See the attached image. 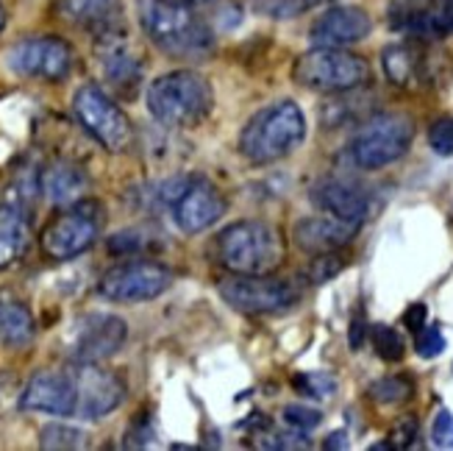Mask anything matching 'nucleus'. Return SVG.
<instances>
[{
    "label": "nucleus",
    "instance_id": "1",
    "mask_svg": "<svg viewBox=\"0 0 453 451\" xmlns=\"http://www.w3.org/2000/svg\"><path fill=\"white\" fill-rule=\"evenodd\" d=\"M140 23L150 43L173 58L203 62L214 53V34L192 6L170 0H140Z\"/></svg>",
    "mask_w": 453,
    "mask_h": 451
},
{
    "label": "nucleus",
    "instance_id": "2",
    "mask_svg": "<svg viewBox=\"0 0 453 451\" xmlns=\"http://www.w3.org/2000/svg\"><path fill=\"white\" fill-rule=\"evenodd\" d=\"M284 257V234L265 221H236L214 237V260L228 273H240V276L275 273Z\"/></svg>",
    "mask_w": 453,
    "mask_h": 451
},
{
    "label": "nucleus",
    "instance_id": "3",
    "mask_svg": "<svg viewBox=\"0 0 453 451\" xmlns=\"http://www.w3.org/2000/svg\"><path fill=\"white\" fill-rule=\"evenodd\" d=\"M306 117L295 101H275L256 112L240 134V153L250 165H273L301 148Z\"/></svg>",
    "mask_w": 453,
    "mask_h": 451
},
{
    "label": "nucleus",
    "instance_id": "4",
    "mask_svg": "<svg viewBox=\"0 0 453 451\" xmlns=\"http://www.w3.org/2000/svg\"><path fill=\"white\" fill-rule=\"evenodd\" d=\"M148 112L167 128H195L214 109L211 84L195 70H173L150 82Z\"/></svg>",
    "mask_w": 453,
    "mask_h": 451
},
{
    "label": "nucleus",
    "instance_id": "5",
    "mask_svg": "<svg viewBox=\"0 0 453 451\" xmlns=\"http://www.w3.org/2000/svg\"><path fill=\"white\" fill-rule=\"evenodd\" d=\"M292 78L311 92L342 95L357 92L370 82V65L350 51L318 45L314 51H306L303 56L295 58Z\"/></svg>",
    "mask_w": 453,
    "mask_h": 451
},
{
    "label": "nucleus",
    "instance_id": "6",
    "mask_svg": "<svg viewBox=\"0 0 453 451\" xmlns=\"http://www.w3.org/2000/svg\"><path fill=\"white\" fill-rule=\"evenodd\" d=\"M159 201L170 206L173 221L184 234H198L226 214V198L206 175H173L159 187Z\"/></svg>",
    "mask_w": 453,
    "mask_h": 451
},
{
    "label": "nucleus",
    "instance_id": "7",
    "mask_svg": "<svg viewBox=\"0 0 453 451\" xmlns=\"http://www.w3.org/2000/svg\"><path fill=\"white\" fill-rule=\"evenodd\" d=\"M415 140V123L403 112H384L362 123L350 143V159L362 170H379L398 162Z\"/></svg>",
    "mask_w": 453,
    "mask_h": 451
},
{
    "label": "nucleus",
    "instance_id": "8",
    "mask_svg": "<svg viewBox=\"0 0 453 451\" xmlns=\"http://www.w3.org/2000/svg\"><path fill=\"white\" fill-rule=\"evenodd\" d=\"M106 212L97 201H75L65 212H58L56 218L39 234V245L50 260H75L78 253L89 251L104 231Z\"/></svg>",
    "mask_w": 453,
    "mask_h": 451
},
{
    "label": "nucleus",
    "instance_id": "9",
    "mask_svg": "<svg viewBox=\"0 0 453 451\" xmlns=\"http://www.w3.org/2000/svg\"><path fill=\"white\" fill-rule=\"evenodd\" d=\"M73 112L81 128L92 136L97 145L109 153H123L134 143V128L128 114L117 106L111 97L95 84H84L73 97Z\"/></svg>",
    "mask_w": 453,
    "mask_h": 451
},
{
    "label": "nucleus",
    "instance_id": "10",
    "mask_svg": "<svg viewBox=\"0 0 453 451\" xmlns=\"http://www.w3.org/2000/svg\"><path fill=\"white\" fill-rule=\"evenodd\" d=\"M75 65L73 48L62 36H28L19 39L6 53V67L14 75L36 78V82H65Z\"/></svg>",
    "mask_w": 453,
    "mask_h": 451
},
{
    "label": "nucleus",
    "instance_id": "11",
    "mask_svg": "<svg viewBox=\"0 0 453 451\" xmlns=\"http://www.w3.org/2000/svg\"><path fill=\"white\" fill-rule=\"evenodd\" d=\"M95 58H97V67H101L104 82L114 92L131 97L140 89L142 73H145V56L134 45V39L128 36L123 26L95 36Z\"/></svg>",
    "mask_w": 453,
    "mask_h": 451
},
{
    "label": "nucleus",
    "instance_id": "12",
    "mask_svg": "<svg viewBox=\"0 0 453 451\" xmlns=\"http://www.w3.org/2000/svg\"><path fill=\"white\" fill-rule=\"evenodd\" d=\"M220 296L228 307L245 315H267V312H281L298 301V290L292 282L275 279L273 273L265 276H240L231 273L220 282Z\"/></svg>",
    "mask_w": 453,
    "mask_h": 451
},
{
    "label": "nucleus",
    "instance_id": "13",
    "mask_svg": "<svg viewBox=\"0 0 453 451\" xmlns=\"http://www.w3.org/2000/svg\"><path fill=\"white\" fill-rule=\"evenodd\" d=\"M170 284H173V273L165 265L134 260L109 268L101 276V282H97V292L109 301L140 304V301L159 299Z\"/></svg>",
    "mask_w": 453,
    "mask_h": 451
},
{
    "label": "nucleus",
    "instance_id": "14",
    "mask_svg": "<svg viewBox=\"0 0 453 451\" xmlns=\"http://www.w3.org/2000/svg\"><path fill=\"white\" fill-rule=\"evenodd\" d=\"M128 326L123 318L109 312H89L81 315L67 335V354L73 362H104L123 348Z\"/></svg>",
    "mask_w": 453,
    "mask_h": 451
},
{
    "label": "nucleus",
    "instance_id": "15",
    "mask_svg": "<svg viewBox=\"0 0 453 451\" xmlns=\"http://www.w3.org/2000/svg\"><path fill=\"white\" fill-rule=\"evenodd\" d=\"M75 382V416L97 421L114 413L126 399V382L101 362H75L70 370Z\"/></svg>",
    "mask_w": 453,
    "mask_h": 451
},
{
    "label": "nucleus",
    "instance_id": "16",
    "mask_svg": "<svg viewBox=\"0 0 453 451\" xmlns=\"http://www.w3.org/2000/svg\"><path fill=\"white\" fill-rule=\"evenodd\" d=\"M389 26L420 43L450 36L453 0H395L389 6Z\"/></svg>",
    "mask_w": 453,
    "mask_h": 451
},
{
    "label": "nucleus",
    "instance_id": "17",
    "mask_svg": "<svg viewBox=\"0 0 453 451\" xmlns=\"http://www.w3.org/2000/svg\"><path fill=\"white\" fill-rule=\"evenodd\" d=\"M19 407L28 413L75 416V382L70 370H39L23 387Z\"/></svg>",
    "mask_w": 453,
    "mask_h": 451
},
{
    "label": "nucleus",
    "instance_id": "18",
    "mask_svg": "<svg viewBox=\"0 0 453 451\" xmlns=\"http://www.w3.org/2000/svg\"><path fill=\"white\" fill-rule=\"evenodd\" d=\"M372 23L365 9L359 6H334L323 12L318 19L311 23V43L314 45H326V48H345L353 43H362L370 34Z\"/></svg>",
    "mask_w": 453,
    "mask_h": 451
},
{
    "label": "nucleus",
    "instance_id": "19",
    "mask_svg": "<svg viewBox=\"0 0 453 451\" xmlns=\"http://www.w3.org/2000/svg\"><path fill=\"white\" fill-rule=\"evenodd\" d=\"M311 201L318 209L331 214V218L353 223V226H359L367 218V212H370L367 195L359 187H353V184H348L342 179L320 182L318 187L311 190Z\"/></svg>",
    "mask_w": 453,
    "mask_h": 451
},
{
    "label": "nucleus",
    "instance_id": "20",
    "mask_svg": "<svg viewBox=\"0 0 453 451\" xmlns=\"http://www.w3.org/2000/svg\"><path fill=\"white\" fill-rule=\"evenodd\" d=\"M56 14L97 36L123 26V0H58Z\"/></svg>",
    "mask_w": 453,
    "mask_h": 451
},
{
    "label": "nucleus",
    "instance_id": "21",
    "mask_svg": "<svg viewBox=\"0 0 453 451\" xmlns=\"http://www.w3.org/2000/svg\"><path fill=\"white\" fill-rule=\"evenodd\" d=\"M359 226L353 223H345V221H337L326 214V218H306V221H298L295 223V245L301 251L311 253V257H318V253H331V251H340L345 248L353 234H357Z\"/></svg>",
    "mask_w": 453,
    "mask_h": 451
},
{
    "label": "nucleus",
    "instance_id": "22",
    "mask_svg": "<svg viewBox=\"0 0 453 451\" xmlns=\"http://www.w3.org/2000/svg\"><path fill=\"white\" fill-rule=\"evenodd\" d=\"M381 65L387 78L401 89H420L428 82V53L418 43H401L389 45L381 56Z\"/></svg>",
    "mask_w": 453,
    "mask_h": 451
},
{
    "label": "nucleus",
    "instance_id": "23",
    "mask_svg": "<svg viewBox=\"0 0 453 451\" xmlns=\"http://www.w3.org/2000/svg\"><path fill=\"white\" fill-rule=\"evenodd\" d=\"M87 175L70 159H56L42 170V192L50 204L70 206L84 198L87 192Z\"/></svg>",
    "mask_w": 453,
    "mask_h": 451
},
{
    "label": "nucleus",
    "instance_id": "24",
    "mask_svg": "<svg viewBox=\"0 0 453 451\" xmlns=\"http://www.w3.org/2000/svg\"><path fill=\"white\" fill-rule=\"evenodd\" d=\"M31 245V221L28 212L14 204H0V270H6Z\"/></svg>",
    "mask_w": 453,
    "mask_h": 451
},
{
    "label": "nucleus",
    "instance_id": "25",
    "mask_svg": "<svg viewBox=\"0 0 453 451\" xmlns=\"http://www.w3.org/2000/svg\"><path fill=\"white\" fill-rule=\"evenodd\" d=\"M34 315L12 292L0 290V343L6 348H26L34 340Z\"/></svg>",
    "mask_w": 453,
    "mask_h": 451
},
{
    "label": "nucleus",
    "instance_id": "26",
    "mask_svg": "<svg viewBox=\"0 0 453 451\" xmlns=\"http://www.w3.org/2000/svg\"><path fill=\"white\" fill-rule=\"evenodd\" d=\"M39 446L48 448V451L84 448L87 446V432H84V429L67 426V424H48L42 432H39Z\"/></svg>",
    "mask_w": 453,
    "mask_h": 451
},
{
    "label": "nucleus",
    "instance_id": "27",
    "mask_svg": "<svg viewBox=\"0 0 453 451\" xmlns=\"http://www.w3.org/2000/svg\"><path fill=\"white\" fill-rule=\"evenodd\" d=\"M292 387L298 390L306 399H331L337 393V379L331 374H323V370H306V374L292 377Z\"/></svg>",
    "mask_w": 453,
    "mask_h": 451
},
{
    "label": "nucleus",
    "instance_id": "28",
    "mask_svg": "<svg viewBox=\"0 0 453 451\" xmlns=\"http://www.w3.org/2000/svg\"><path fill=\"white\" fill-rule=\"evenodd\" d=\"M411 393H415V385L406 377H384L370 385V396L379 404H403Z\"/></svg>",
    "mask_w": 453,
    "mask_h": 451
},
{
    "label": "nucleus",
    "instance_id": "29",
    "mask_svg": "<svg viewBox=\"0 0 453 451\" xmlns=\"http://www.w3.org/2000/svg\"><path fill=\"white\" fill-rule=\"evenodd\" d=\"M370 340H372V348H376V354H379L381 360H387V362H398V360H403V351H406L403 338H401L392 326H384V323L372 326Z\"/></svg>",
    "mask_w": 453,
    "mask_h": 451
},
{
    "label": "nucleus",
    "instance_id": "30",
    "mask_svg": "<svg viewBox=\"0 0 453 451\" xmlns=\"http://www.w3.org/2000/svg\"><path fill=\"white\" fill-rule=\"evenodd\" d=\"M256 446L259 448H309L311 440L306 438V432L301 429H292V432H275V429H265V432L253 435Z\"/></svg>",
    "mask_w": 453,
    "mask_h": 451
},
{
    "label": "nucleus",
    "instance_id": "31",
    "mask_svg": "<svg viewBox=\"0 0 453 451\" xmlns=\"http://www.w3.org/2000/svg\"><path fill=\"white\" fill-rule=\"evenodd\" d=\"M345 268V260H342V253L340 251H331V253H318V257L311 260L309 270H306V276L311 284H323L328 279H334L337 273Z\"/></svg>",
    "mask_w": 453,
    "mask_h": 451
},
{
    "label": "nucleus",
    "instance_id": "32",
    "mask_svg": "<svg viewBox=\"0 0 453 451\" xmlns=\"http://www.w3.org/2000/svg\"><path fill=\"white\" fill-rule=\"evenodd\" d=\"M23 401V385L14 370H0V418H6Z\"/></svg>",
    "mask_w": 453,
    "mask_h": 451
},
{
    "label": "nucleus",
    "instance_id": "33",
    "mask_svg": "<svg viewBox=\"0 0 453 451\" xmlns=\"http://www.w3.org/2000/svg\"><path fill=\"white\" fill-rule=\"evenodd\" d=\"M415 348H418V354L426 357V360L442 354V351H445V338H442L440 326L426 323V326L418 331V335H415Z\"/></svg>",
    "mask_w": 453,
    "mask_h": 451
},
{
    "label": "nucleus",
    "instance_id": "34",
    "mask_svg": "<svg viewBox=\"0 0 453 451\" xmlns=\"http://www.w3.org/2000/svg\"><path fill=\"white\" fill-rule=\"evenodd\" d=\"M428 145L434 148V153H440V156L453 153V117H440V121L431 123Z\"/></svg>",
    "mask_w": 453,
    "mask_h": 451
},
{
    "label": "nucleus",
    "instance_id": "35",
    "mask_svg": "<svg viewBox=\"0 0 453 451\" xmlns=\"http://www.w3.org/2000/svg\"><path fill=\"white\" fill-rule=\"evenodd\" d=\"M284 421H287L292 429H301V432H309V429L320 426L323 416L318 413V409L303 407V404H287V407H284Z\"/></svg>",
    "mask_w": 453,
    "mask_h": 451
},
{
    "label": "nucleus",
    "instance_id": "36",
    "mask_svg": "<svg viewBox=\"0 0 453 451\" xmlns=\"http://www.w3.org/2000/svg\"><path fill=\"white\" fill-rule=\"evenodd\" d=\"M306 9L303 0H256V12H262L273 19H287Z\"/></svg>",
    "mask_w": 453,
    "mask_h": 451
},
{
    "label": "nucleus",
    "instance_id": "37",
    "mask_svg": "<svg viewBox=\"0 0 453 451\" xmlns=\"http://www.w3.org/2000/svg\"><path fill=\"white\" fill-rule=\"evenodd\" d=\"M150 438H153L150 416H148V413H140V416L134 418L131 429L126 432V446H128V448H142V446L150 443Z\"/></svg>",
    "mask_w": 453,
    "mask_h": 451
},
{
    "label": "nucleus",
    "instance_id": "38",
    "mask_svg": "<svg viewBox=\"0 0 453 451\" xmlns=\"http://www.w3.org/2000/svg\"><path fill=\"white\" fill-rule=\"evenodd\" d=\"M431 440L440 448H453V413L450 409H440L434 426H431Z\"/></svg>",
    "mask_w": 453,
    "mask_h": 451
},
{
    "label": "nucleus",
    "instance_id": "39",
    "mask_svg": "<svg viewBox=\"0 0 453 451\" xmlns=\"http://www.w3.org/2000/svg\"><path fill=\"white\" fill-rule=\"evenodd\" d=\"M418 438V418H401L389 432V446L392 448H409Z\"/></svg>",
    "mask_w": 453,
    "mask_h": 451
},
{
    "label": "nucleus",
    "instance_id": "40",
    "mask_svg": "<svg viewBox=\"0 0 453 451\" xmlns=\"http://www.w3.org/2000/svg\"><path fill=\"white\" fill-rule=\"evenodd\" d=\"M145 243H150V240H145V237H140L136 231H123V234H114V237L109 240V251L111 253H136L140 248H145Z\"/></svg>",
    "mask_w": 453,
    "mask_h": 451
},
{
    "label": "nucleus",
    "instance_id": "41",
    "mask_svg": "<svg viewBox=\"0 0 453 451\" xmlns=\"http://www.w3.org/2000/svg\"><path fill=\"white\" fill-rule=\"evenodd\" d=\"M426 315H428V309H426V304H411L409 309H406V315H403V323H406V329L411 331V335H418V331L426 326Z\"/></svg>",
    "mask_w": 453,
    "mask_h": 451
},
{
    "label": "nucleus",
    "instance_id": "42",
    "mask_svg": "<svg viewBox=\"0 0 453 451\" xmlns=\"http://www.w3.org/2000/svg\"><path fill=\"white\" fill-rule=\"evenodd\" d=\"M362 343H365V321L359 315V318H353V326H350V346H353V351H359Z\"/></svg>",
    "mask_w": 453,
    "mask_h": 451
},
{
    "label": "nucleus",
    "instance_id": "43",
    "mask_svg": "<svg viewBox=\"0 0 453 451\" xmlns=\"http://www.w3.org/2000/svg\"><path fill=\"white\" fill-rule=\"evenodd\" d=\"M326 448H348V435H345V432H334V435L326 440Z\"/></svg>",
    "mask_w": 453,
    "mask_h": 451
},
{
    "label": "nucleus",
    "instance_id": "44",
    "mask_svg": "<svg viewBox=\"0 0 453 451\" xmlns=\"http://www.w3.org/2000/svg\"><path fill=\"white\" fill-rule=\"evenodd\" d=\"M170 4H184V6H201V4H211V0H170Z\"/></svg>",
    "mask_w": 453,
    "mask_h": 451
},
{
    "label": "nucleus",
    "instance_id": "45",
    "mask_svg": "<svg viewBox=\"0 0 453 451\" xmlns=\"http://www.w3.org/2000/svg\"><path fill=\"white\" fill-rule=\"evenodd\" d=\"M6 26V12H4V4H0V31H4Z\"/></svg>",
    "mask_w": 453,
    "mask_h": 451
},
{
    "label": "nucleus",
    "instance_id": "46",
    "mask_svg": "<svg viewBox=\"0 0 453 451\" xmlns=\"http://www.w3.org/2000/svg\"><path fill=\"white\" fill-rule=\"evenodd\" d=\"M306 6H311V4H331V0H303Z\"/></svg>",
    "mask_w": 453,
    "mask_h": 451
}]
</instances>
